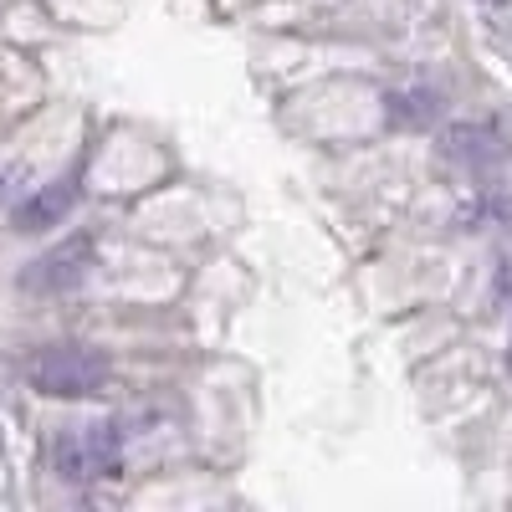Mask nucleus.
<instances>
[{
	"label": "nucleus",
	"mask_w": 512,
	"mask_h": 512,
	"mask_svg": "<svg viewBox=\"0 0 512 512\" xmlns=\"http://www.w3.org/2000/svg\"><path fill=\"white\" fill-rule=\"evenodd\" d=\"M507 364H512V349H507Z\"/></svg>",
	"instance_id": "7"
},
{
	"label": "nucleus",
	"mask_w": 512,
	"mask_h": 512,
	"mask_svg": "<svg viewBox=\"0 0 512 512\" xmlns=\"http://www.w3.org/2000/svg\"><path fill=\"white\" fill-rule=\"evenodd\" d=\"M93 236H72V241H62L57 251H47V256H36V262L26 267V292H72L82 277H88V267H93Z\"/></svg>",
	"instance_id": "3"
},
{
	"label": "nucleus",
	"mask_w": 512,
	"mask_h": 512,
	"mask_svg": "<svg viewBox=\"0 0 512 512\" xmlns=\"http://www.w3.org/2000/svg\"><path fill=\"white\" fill-rule=\"evenodd\" d=\"M31 390L52 395V400H88L108 384V354L93 344H52L36 349L26 364Z\"/></svg>",
	"instance_id": "1"
},
{
	"label": "nucleus",
	"mask_w": 512,
	"mask_h": 512,
	"mask_svg": "<svg viewBox=\"0 0 512 512\" xmlns=\"http://www.w3.org/2000/svg\"><path fill=\"white\" fill-rule=\"evenodd\" d=\"M72 205H77V169H72V175H62V180H52L47 190H36L16 210V231H47V226H57L67 216Z\"/></svg>",
	"instance_id": "5"
},
{
	"label": "nucleus",
	"mask_w": 512,
	"mask_h": 512,
	"mask_svg": "<svg viewBox=\"0 0 512 512\" xmlns=\"http://www.w3.org/2000/svg\"><path fill=\"white\" fill-rule=\"evenodd\" d=\"M497 6H502V0H497Z\"/></svg>",
	"instance_id": "8"
},
{
	"label": "nucleus",
	"mask_w": 512,
	"mask_h": 512,
	"mask_svg": "<svg viewBox=\"0 0 512 512\" xmlns=\"http://www.w3.org/2000/svg\"><path fill=\"white\" fill-rule=\"evenodd\" d=\"M436 118H441V93L436 88H410V93L390 98V123L395 128H425Z\"/></svg>",
	"instance_id": "6"
},
{
	"label": "nucleus",
	"mask_w": 512,
	"mask_h": 512,
	"mask_svg": "<svg viewBox=\"0 0 512 512\" xmlns=\"http://www.w3.org/2000/svg\"><path fill=\"white\" fill-rule=\"evenodd\" d=\"M441 159L466 169V175H482V169L507 159V139L497 123H456L441 134Z\"/></svg>",
	"instance_id": "4"
},
{
	"label": "nucleus",
	"mask_w": 512,
	"mask_h": 512,
	"mask_svg": "<svg viewBox=\"0 0 512 512\" xmlns=\"http://www.w3.org/2000/svg\"><path fill=\"white\" fill-rule=\"evenodd\" d=\"M123 466V431L113 420H93V425H72L57 441V472L67 482H108Z\"/></svg>",
	"instance_id": "2"
}]
</instances>
